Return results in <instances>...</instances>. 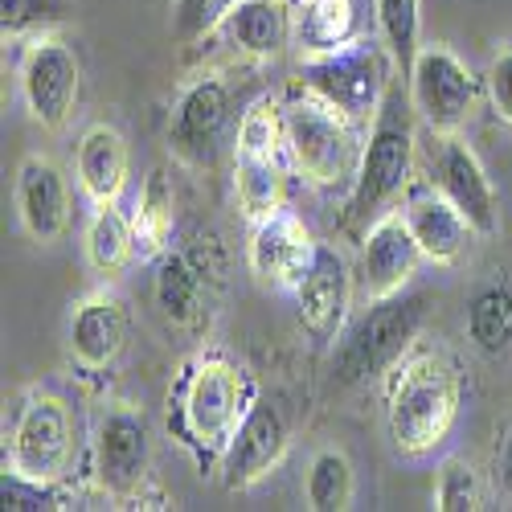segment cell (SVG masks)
<instances>
[{"instance_id": "1", "label": "cell", "mask_w": 512, "mask_h": 512, "mask_svg": "<svg viewBox=\"0 0 512 512\" xmlns=\"http://www.w3.org/2000/svg\"><path fill=\"white\" fill-rule=\"evenodd\" d=\"M463 406L455 365L435 353H406L386 381V431L402 459H422L447 443Z\"/></svg>"}, {"instance_id": "2", "label": "cell", "mask_w": 512, "mask_h": 512, "mask_svg": "<svg viewBox=\"0 0 512 512\" xmlns=\"http://www.w3.org/2000/svg\"><path fill=\"white\" fill-rule=\"evenodd\" d=\"M414 99L410 87H402V78L390 82L386 99H381L369 132H365V148H361V168L349 193V222L353 226H369L381 213H390L398 205V197L410 189L414 181Z\"/></svg>"}, {"instance_id": "3", "label": "cell", "mask_w": 512, "mask_h": 512, "mask_svg": "<svg viewBox=\"0 0 512 512\" xmlns=\"http://www.w3.org/2000/svg\"><path fill=\"white\" fill-rule=\"evenodd\" d=\"M283 144L287 160L308 185L316 189H340L357 181L361 168V132L357 119L332 107L328 99L304 91L283 107Z\"/></svg>"}, {"instance_id": "4", "label": "cell", "mask_w": 512, "mask_h": 512, "mask_svg": "<svg viewBox=\"0 0 512 512\" xmlns=\"http://www.w3.org/2000/svg\"><path fill=\"white\" fill-rule=\"evenodd\" d=\"M254 406V386L242 365L230 357L205 353L185 369L181 381V435L201 451V455H222L242 426L246 410Z\"/></svg>"}, {"instance_id": "5", "label": "cell", "mask_w": 512, "mask_h": 512, "mask_svg": "<svg viewBox=\"0 0 512 512\" xmlns=\"http://www.w3.org/2000/svg\"><path fill=\"white\" fill-rule=\"evenodd\" d=\"M426 320V295H390V300H369L349 332L336 336L332 373L340 381H369L377 373H390L418 336Z\"/></svg>"}, {"instance_id": "6", "label": "cell", "mask_w": 512, "mask_h": 512, "mask_svg": "<svg viewBox=\"0 0 512 512\" xmlns=\"http://www.w3.org/2000/svg\"><path fill=\"white\" fill-rule=\"evenodd\" d=\"M283 156V107L271 99L250 103L234 136V201L250 226L283 209Z\"/></svg>"}, {"instance_id": "7", "label": "cell", "mask_w": 512, "mask_h": 512, "mask_svg": "<svg viewBox=\"0 0 512 512\" xmlns=\"http://www.w3.org/2000/svg\"><path fill=\"white\" fill-rule=\"evenodd\" d=\"M386 41H369V37H353L345 46L324 50V54H308L304 58V91L328 99L332 107H340L345 115H353L357 123H373L381 99H386L394 70H390V50H381Z\"/></svg>"}, {"instance_id": "8", "label": "cell", "mask_w": 512, "mask_h": 512, "mask_svg": "<svg viewBox=\"0 0 512 512\" xmlns=\"http://www.w3.org/2000/svg\"><path fill=\"white\" fill-rule=\"evenodd\" d=\"M70 459H74V414L66 398L50 390L25 394L9 431L5 467H13V472L29 480L58 484L70 472Z\"/></svg>"}, {"instance_id": "9", "label": "cell", "mask_w": 512, "mask_h": 512, "mask_svg": "<svg viewBox=\"0 0 512 512\" xmlns=\"http://www.w3.org/2000/svg\"><path fill=\"white\" fill-rule=\"evenodd\" d=\"M406 74H410L406 87H410L418 119L435 136H459L480 103V78L472 74V66L451 46H443V41H431V46H422L414 54Z\"/></svg>"}, {"instance_id": "10", "label": "cell", "mask_w": 512, "mask_h": 512, "mask_svg": "<svg viewBox=\"0 0 512 512\" xmlns=\"http://www.w3.org/2000/svg\"><path fill=\"white\" fill-rule=\"evenodd\" d=\"M17 78H21V99H25L29 115L46 127V132H62L78 107V95H82L78 50L58 33H41V37L25 41Z\"/></svg>"}, {"instance_id": "11", "label": "cell", "mask_w": 512, "mask_h": 512, "mask_svg": "<svg viewBox=\"0 0 512 512\" xmlns=\"http://www.w3.org/2000/svg\"><path fill=\"white\" fill-rule=\"evenodd\" d=\"M152 472V426L132 402H111L95 422V480L107 496L132 500Z\"/></svg>"}, {"instance_id": "12", "label": "cell", "mask_w": 512, "mask_h": 512, "mask_svg": "<svg viewBox=\"0 0 512 512\" xmlns=\"http://www.w3.org/2000/svg\"><path fill=\"white\" fill-rule=\"evenodd\" d=\"M230 115H234L230 82L218 70L197 74L177 95L173 115H168V148H173V156L189 168H209L218 160Z\"/></svg>"}, {"instance_id": "13", "label": "cell", "mask_w": 512, "mask_h": 512, "mask_svg": "<svg viewBox=\"0 0 512 512\" xmlns=\"http://www.w3.org/2000/svg\"><path fill=\"white\" fill-rule=\"evenodd\" d=\"M316 250H320V242L312 238L304 218H295L291 209H275L271 218L254 222L246 263H250V275L263 287L295 291L300 279L308 275V267L316 263Z\"/></svg>"}, {"instance_id": "14", "label": "cell", "mask_w": 512, "mask_h": 512, "mask_svg": "<svg viewBox=\"0 0 512 512\" xmlns=\"http://www.w3.org/2000/svg\"><path fill=\"white\" fill-rule=\"evenodd\" d=\"M291 447V426L287 414L267 402V398H254V406L246 410L242 426L234 431L230 447L222 451V480L230 492H246L259 480H267L275 467L283 463Z\"/></svg>"}, {"instance_id": "15", "label": "cell", "mask_w": 512, "mask_h": 512, "mask_svg": "<svg viewBox=\"0 0 512 512\" xmlns=\"http://www.w3.org/2000/svg\"><path fill=\"white\" fill-rule=\"evenodd\" d=\"M426 259L422 246L414 242L402 209L381 213L377 222L365 226V246H361V267H357V287L365 300H390V295L406 291L410 279L418 275V263Z\"/></svg>"}, {"instance_id": "16", "label": "cell", "mask_w": 512, "mask_h": 512, "mask_svg": "<svg viewBox=\"0 0 512 512\" xmlns=\"http://www.w3.org/2000/svg\"><path fill=\"white\" fill-rule=\"evenodd\" d=\"M435 189L472 222L476 238H492L500 230V197L492 189V177L484 160L463 144L459 136H443L435 156Z\"/></svg>"}, {"instance_id": "17", "label": "cell", "mask_w": 512, "mask_h": 512, "mask_svg": "<svg viewBox=\"0 0 512 512\" xmlns=\"http://www.w3.org/2000/svg\"><path fill=\"white\" fill-rule=\"evenodd\" d=\"M17 218L25 234L41 246H54L70 230V181L54 156H25L17 168Z\"/></svg>"}, {"instance_id": "18", "label": "cell", "mask_w": 512, "mask_h": 512, "mask_svg": "<svg viewBox=\"0 0 512 512\" xmlns=\"http://www.w3.org/2000/svg\"><path fill=\"white\" fill-rule=\"evenodd\" d=\"M349 304H353V271L345 263V254L336 246H320L316 263L308 267L300 287H295V312H300L304 332L320 340V345H328L345 328Z\"/></svg>"}, {"instance_id": "19", "label": "cell", "mask_w": 512, "mask_h": 512, "mask_svg": "<svg viewBox=\"0 0 512 512\" xmlns=\"http://www.w3.org/2000/svg\"><path fill=\"white\" fill-rule=\"evenodd\" d=\"M66 340H70V357L82 369H107L127 345V308L119 291L95 287L91 295H82L70 312Z\"/></svg>"}, {"instance_id": "20", "label": "cell", "mask_w": 512, "mask_h": 512, "mask_svg": "<svg viewBox=\"0 0 512 512\" xmlns=\"http://www.w3.org/2000/svg\"><path fill=\"white\" fill-rule=\"evenodd\" d=\"M218 33L238 54L271 62L295 41V5L291 0H238Z\"/></svg>"}, {"instance_id": "21", "label": "cell", "mask_w": 512, "mask_h": 512, "mask_svg": "<svg viewBox=\"0 0 512 512\" xmlns=\"http://www.w3.org/2000/svg\"><path fill=\"white\" fill-rule=\"evenodd\" d=\"M402 218L414 234V242L422 246L426 263L435 267H455L463 259V250L472 246L476 230L463 213L443 197V193H418L402 205Z\"/></svg>"}, {"instance_id": "22", "label": "cell", "mask_w": 512, "mask_h": 512, "mask_svg": "<svg viewBox=\"0 0 512 512\" xmlns=\"http://www.w3.org/2000/svg\"><path fill=\"white\" fill-rule=\"evenodd\" d=\"M127 173H132V156H127L123 132L111 123H91L74 152V177L82 193L91 197V205L119 201V193L127 189Z\"/></svg>"}, {"instance_id": "23", "label": "cell", "mask_w": 512, "mask_h": 512, "mask_svg": "<svg viewBox=\"0 0 512 512\" xmlns=\"http://www.w3.org/2000/svg\"><path fill=\"white\" fill-rule=\"evenodd\" d=\"M152 291H156L160 316L173 328H189L201 316V300H205V279H201V267H197L193 254L168 246L156 259Z\"/></svg>"}, {"instance_id": "24", "label": "cell", "mask_w": 512, "mask_h": 512, "mask_svg": "<svg viewBox=\"0 0 512 512\" xmlns=\"http://www.w3.org/2000/svg\"><path fill=\"white\" fill-rule=\"evenodd\" d=\"M82 250H87L91 271L119 275L140 254V246H136V222L127 218V213L115 201H99L95 213L87 218V230H82Z\"/></svg>"}, {"instance_id": "25", "label": "cell", "mask_w": 512, "mask_h": 512, "mask_svg": "<svg viewBox=\"0 0 512 512\" xmlns=\"http://www.w3.org/2000/svg\"><path fill=\"white\" fill-rule=\"evenodd\" d=\"M136 246L140 259H160V254L173 246V230H177V185L164 168H152L144 177V189L136 197Z\"/></svg>"}, {"instance_id": "26", "label": "cell", "mask_w": 512, "mask_h": 512, "mask_svg": "<svg viewBox=\"0 0 512 512\" xmlns=\"http://www.w3.org/2000/svg\"><path fill=\"white\" fill-rule=\"evenodd\" d=\"M353 29H357L353 0H300L295 5V41H300L304 58L345 46V41H353Z\"/></svg>"}, {"instance_id": "27", "label": "cell", "mask_w": 512, "mask_h": 512, "mask_svg": "<svg viewBox=\"0 0 512 512\" xmlns=\"http://www.w3.org/2000/svg\"><path fill=\"white\" fill-rule=\"evenodd\" d=\"M463 328H467V340H472L480 353H488V357L504 353L512 345V291L504 283L480 287L472 295V304H467Z\"/></svg>"}, {"instance_id": "28", "label": "cell", "mask_w": 512, "mask_h": 512, "mask_svg": "<svg viewBox=\"0 0 512 512\" xmlns=\"http://www.w3.org/2000/svg\"><path fill=\"white\" fill-rule=\"evenodd\" d=\"M357 492V476H353V459L340 447H324L312 455L308 463V480H304V496L308 508L316 512H340L353 504Z\"/></svg>"}, {"instance_id": "29", "label": "cell", "mask_w": 512, "mask_h": 512, "mask_svg": "<svg viewBox=\"0 0 512 512\" xmlns=\"http://www.w3.org/2000/svg\"><path fill=\"white\" fill-rule=\"evenodd\" d=\"M70 13V0H0V37H5V46L9 41H33L66 25Z\"/></svg>"}, {"instance_id": "30", "label": "cell", "mask_w": 512, "mask_h": 512, "mask_svg": "<svg viewBox=\"0 0 512 512\" xmlns=\"http://www.w3.org/2000/svg\"><path fill=\"white\" fill-rule=\"evenodd\" d=\"M377 29L381 41L394 58V66L410 70L418 46V33H422V0H377Z\"/></svg>"}, {"instance_id": "31", "label": "cell", "mask_w": 512, "mask_h": 512, "mask_svg": "<svg viewBox=\"0 0 512 512\" xmlns=\"http://www.w3.org/2000/svg\"><path fill=\"white\" fill-rule=\"evenodd\" d=\"M484 500L480 476L467 459H443L439 480H435V508L439 512H476Z\"/></svg>"}, {"instance_id": "32", "label": "cell", "mask_w": 512, "mask_h": 512, "mask_svg": "<svg viewBox=\"0 0 512 512\" xmlns=\"http://www.w3.org/2000/svg\"><path fill=\"white\" fill-rule=\"evenodd\" d=\"M238 5V0H173V17H168V25H173V37L181 41V46H193V41L218 33L226 13Z\"/></svg>"}, {"instance_id": "33", "label": "cell", "mask_w": 512, "mask_h": 512, "mask_svg": "<svg viewBox=\"0 0 512 512\" xmlns=\"http://www.w3.org/2000/svg\"><path fill=\"white\" fill-rule=\"evenodd\" d=\"M0 496H5V508L13 512H25V508H62V496L54 484L46 480H29L13 467H5V476H0Z\"/></svg>"}, {"instance_id": "34", "label": "cell", "mask_w": 512, "mask_h": 512, "mask_svg": "<svg viewBox=\"0 0 512 512\" xmlns=\"http://www.w3.org/2000/svg\"><path fill=\"white\" fill-rule=\"evenodd\" d=\"M484 91H488V103H492L496 119L512 127V41H504V46L488 58Z\"/></svg>"}, {"instance_id": "35", "label": "cell", "mask_w": 512, "mask_h": 512, "mask_svg": "<svg viewBox=\"0 0 512 512\" xmlns=\"http://www.w3.org/2000/svg\"><path fill=\"white\" fill-rule=\"evenodd\" d=\"M496 480H500L504 496L512 500V426L504 431V439H500V451H496Z\"/></svg>"}]
</instances>
